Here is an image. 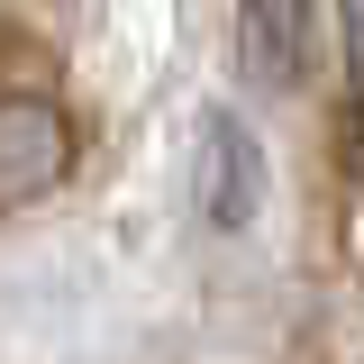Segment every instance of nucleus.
Returning <instances> with one entry per match:
<instances>
[{"mask_svg": "<svg viewBox=\"0 0 364 364\" xmlns=\"http://www.w3.org/2000/svg\"><path fill=\"white\" fill-rule=\"evenodd\" d=\"M191 191H200V228H219V237H237V228L264 219V146H255V128L246 119H228V109H210L200 119V155H191Z\"/></svg>", "mask_w": 364, "mask_h": 364, "instance_id": "1", "label": "nucleus"}, {"mask_svg": "<svg viewBox=\"0 0 364 364\" xmlns=\"http://www.w3.org/2000/svg\"><path fill=\"white\" fill-rule=\"evenodd\" d=\"M73 173V119L46 91H9L0 100V200H46L55 182Z\"/></svg>", "mask_w": 364, "mask_h": 364, "instance_id": "2", "label": "nucleus"}, {"mask_svg": "<svg viewBox=\"0 0 364 364\" xmlns=\"http://www.w3.org/2000/svg\"><path fill=\"white\" fill-rule=\"evenodd\" d=\"M318 55V0H237V64L255 91H301Z\"/></svg>", "mask_w": 364, "mask_h": 364, "instance_id": "3", "label": "nucleus"}]
</instances>
